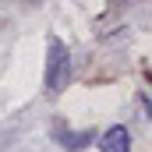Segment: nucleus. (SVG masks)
Returning a JSON list of instances; mask_svg holds the SVG:
<instances>
[{"label": "nucleus", "mask_w": 152, "mask_h": 152, "mask_svg": "<svg viewBox=\"0 0 152 152\" xmlns=\"http://www.w3.org/2000/svg\"><path fill=\"white\" fill-rule=\"evenodd\" d=\"M99 152H131V131L124 124H110L99 134Z\"/></svg>", "instance_id": "nucleus-2"}, {"label": "nucleus", "mask_w": 152, "mask_h": 152, "mask_svg": "<svg viewBox=\"0 0 152 152\" xmlns=\"http://www.w3.org/2000/svg\"><path fill=\"white\" fill-rule=\"evenodd\" d=\"M71 81V50L60 39H50V57H46V92L57 96Z\"/></svg>", "instance_id": "nucleus-1"}, {"label": "nucleus", "mask_w": 152, "mask_h": 152, "mask_svg": "<svg viewBox=\"0 0 152 152\" xmlns=\"http://www.w3.org/2000/svg\"><path fill=\"white\" fill-rule=\"evenodd\" d=\"M92 138H96L92 131H81V134H75V131H67V134L60 138V145H64V149H85V145H88Z\"/></svg>", "instance_id": "nucleus-3"}]
</instances>
